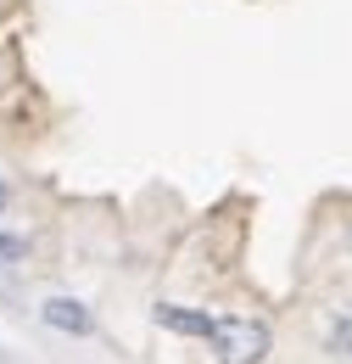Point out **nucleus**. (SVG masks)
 <instances>
[{"instance_id": "f257e3e1", "label": "nucleus", "mask_w": 352, "mask_h": 364, "mask_svg": "<svg viewBox=\"0 0 352 364\" xmlns=\"http://www.w3.org/2000/svg\"><path fill=\"white\" fill-rule=\"evenodd\" d=\"M213 353H219V364H263L268 359V325L263 319H219Z\"/></svg>"}, {"instance_id": "f03ea898", "label": "nucleus", "mask_w": 352, "mask_h": 364, "mask_svg": "<svg viewBox=\"0 0 352 364\" xmlns=\"http://www.w3.org/2000/svg\"><path fill=\"white\" fill-rule=\"evenodd\" d=\"M40 314H45L50 331H67V336H89V331H95V314H89L79 297H50Z\"/></svg>"}, {"instance_id": "7ed1b4c3", "label": "nucleus", "mask_w": 352, "mask_h": 364, "mask_svg": "<svg viewBox=\"0 0 352 364\" xmlns=\"http://www.w3.org/2000/svg\"><path fill=\"white\" fill-rule=\"evenodd\" d=\"M157 325L174 331V336H207V342H213V331H219V319H213V314H202V309H179V303H163V309H157Z\"/></svg>"}, {"instance_id": "20e7f679", "label": "nucleus", "mask_w": 352, "mask_h": 364, "mask_svg": "<svg viewBox=\"0 0 352 364\" xmlns=\"http://www.w3.org/2000/svg\"><path fill=\"white\" fill-rule=\"evenodd\" d=\"M336 353H347V359H352V314L336 325Z\"/></svg>"}, {"instance_id": "39448f33", "label": "nucleus", "mask_w": 352, "mask_h": 364, "mask_svg": "<svg viewBox=\"0 0 352 364\" xmlns=\"http://www.w3.org/2000/svg\"><path fill=\"white\" fill-rule=\"evenodd\" d=\"M23 252H28V247H23L17 235H0V258H23Z\"/></svg>"}, {"instance_id": "423d86ee", "label": "nucleus", "mask_w": 352, "mask_h": 364, "mask_svg": "<svg viewBox=\"0 0 352 364\" xmlns=\"http://www.w3.org/2000/svg\"><path fill=\"white\" fill-rule=\"evenodd\" d=\"M0 213H6V185H0Z\"/></svg>"}]
</instances>
